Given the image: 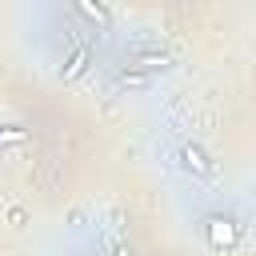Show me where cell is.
Returning <instances> with one entry per match:
<instances>
[{
  "label": "cell",
  "instance_id": "9c48e42d",
  "mask_svg": "<svg viewBox=\"0 0 256 256\" xmlns=\"http://www.w3.org/2000/svg\"><path fill=\"white\" fill-rule=\"evenodd\" d=\"M112 256H132V248H128V244H116V252H112Z\"/></svg>",
  "mask_w": 256,
  "mask_h": 256
},
{
  "label": "cell",
  "instance_id": "3957f363",
  "mask_svg": "<svg viewBox=\"0 0 256 256\" xmlns=\"http://www.w3.org/2000/svg\"><path fill=\"white\" fill-rule=\"evenodd\" d=\"M180 160H184L188 172H196V176H212V160H208V152H204L200 144H184V148H180Z\"/></svg>",
  "mask_w": 256,
  "mask_h": 256
},
{
  "label": "cell",
  "instance_id": "52a82bcc",
  "mask_svg": "<svg viewBox=\"0 0 256 256\" xmlns=\"http://www.w3.org/2000/svg\"><path fill=\"white\" fill-rule=\"evenodd\" d=\"M0 140H4V144H20V140H32V132L12 124V128H4V132H0Z\"/></svg>",
  "mask_w": 256,
  "mask_h": 256
},
{
  "label": "cell",
  "instance_id": "ba28073f",
  "mask_svg": "<svg viewBox=\"0 0 256 256\" xmlns=\"http://www.w3.org/2000/svg\"><path fill=\"white\" fill-rule=\"evenodd\" d=\"M8 220H12L16 228H20V224H24V208H12V212H8Z\"/></svg>",
  "mask_w": 256,
  "mask_h": 256
},
{
  "label": "cell",
  "instance_id": "7a4b0ae2",
  "mask_svg": "<svg viewBox=\"0 0 256 256\" xmlns=\"http://www.w3.org/2000/svg\"><path fill=\"white\" fill-rule=\"evenodd\" d=\"M168 64H172V56H168V52H136V56H128V64H124V68L144 76V72H156V68H168Z\"/></svg>",
  "mask_w": 256,
  "mask_h": 256
},
{
  "label": "cell",
  "instance_id": "5b68a950",
  "mask_svg": "<svg viewBox=\"0 0 256 256\" xmlns=\"http://www.w3.org/2000/svg\"><path fill=\"white\" fill-rule=\"evenodd\" d=\"M76 12L80 16H88L92 24H100V28H108L112 24V12L104 8V4H92V0H76Z\"/></svg>",
  "mask_w": 256,
  "mask_h": 256
},
{
  "label": "cell",
  "instance_id": "8992f818",
  "mask_svg": "<svg viewBox=\"0 0 256 256\" xmlns=\"http://www.w3.org/2000/svg\"><path fill=\"white\" fill-rule=\"evenodd\" d=\"M124 88H144L148 84V76H140V72H128V68H120V76H116Z\"/></svg>",
  "mask_w": 256,
  "mask_h": 256
},
{
  "label": "cell",
  "instance_id": "277c9868",
  "mask_svg": "<svg viewBox=\"0 0 256 256\" xmlns=\"http://www.w3.org/2000/svg\"><path fill=\"white\" fill-rule=\"evenodd\" d=\"M88 56H92V48L88 44H76L72 48V56L64 60V68H60V80H76L84 68H88Z\"/></svg>",
  "mask_w": 256,
  "mask_h": 256
},
{
  "label": "cell",
  "instance_id": "6da1fadb",
  "mask_svg": "<svg viewBox=\"0 0 256 256\" xmlns=\"http://www.w3.org/2000/svg\"><path fill=\"white\" fill-rule=\"evenodd\" d=\"M204 228H208V244L212 248H236V240H240V228L228 216H208Z\"/></svg>",
  "mask_w": 256,
  "mask_h": 256
}]
</instances>
